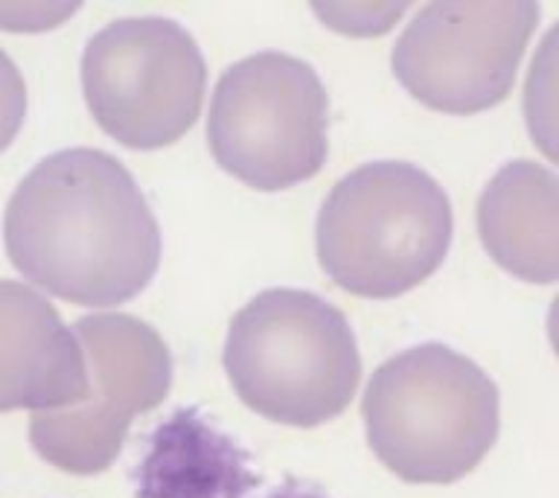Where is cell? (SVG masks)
Wrapping results in <instances>:
<instances>
[{
	"label": "cell",
	"instance_id": "2e32d148",
	"mask_svg": "<svg viewBox=\"0 0 559 498\" xmlns=\"http://www.w3.org/2000/svg\"><path fill=\"white\" fill-rule=\"evenodd\" d=\"M262 498H330V496H323L321 489L309 487V484H304V481L286 478L280 487L269 489Z\"/></svg>",
	"mask_w": 559,
	"mask_h": 498
},
{
	"label": "cell",
	"instance_id": "7c38bea8",
	"mask_svg": "<svg viewBox=\"0 0 559 498\" xmlns=\"http://www.w3.org/2000/svg\"><path fill=\"white\" fill-rule=\"evenodd\" d=\"M522 111L533 146L550 164H559V21L536 47L524 82Z\"/></svg>",
	"mask_w": 559,
	"mask_h": 498
},
{
	"label": "cell",
	"instance_id": "9a60e30c",
	"mask_svg": "<svg viewBox=\"0 0 559 498\" xmlns=\"http://www.w3.org/2000/svg\"><path fill=\"white\" fill-rule=\"evenodd\" d=\"M76 9L79 7H0V29H12V33L52 29Z\"/></svg>",
	"mask_w": 559,
	"mask_h": 498
},
{
	"label": "cell",
	"instance_id": "9c48e42d",
	"mask_svg": "<svg viewBox=\"0 0 559 498\" xmlns=\"http://www.w3.org/2000/svg\"><path fill=\"white\" fill-rule=\"evenodd\" d=\"M85 349L35 288L0 280V411L73 408L87 396Z\"/></svg>",
	"mask_w": 559,
	"mask_h": 498
},
{
	"label": "cell",
	"instance_id": "4fadbf2b",
	"mask_svg": "<svg viewBox=\"0 0 559 498\" xmlns=\"http://www.w3.org/2000/svg\"><path fill=\"white\" fill-rule=\"evenodd\" d=\"M312 12L321 17L323 24L338 29L344 35H382L388 33L396 21H400L408 7L400 3V7H373V3H344V7H321L314 3Z\"/></svg>",
	"mask_w": 559,
	"mask_h": 498
},
{
	"label": "cell",
	"instance_id": "8992f818",
	"mask_svg": "<svg viewBox=\"0 0 559 498\" xmlns=\"http://www.w3.org/2000/svg\"><path fill=\"white\" fill-rule=\"evenodd\" d=\"M207 64L181 24L169 17H120L82 52V91L96 126L138 152L173 146L195 126Z\"/></svg>",
	"mask_w": 559,
	"mask_h": 498
},
{
	"label": "cell",
	"instance_id": "e0dca14e",
	"mask_svg": "<svg viewBox=\"0 0 559 498\" xmlns=\"http://www.w3.org/2000/svg\"><path fill=\"white\" fill-rule=\"evenodd\" d=\"M548 339H550V347L554 353L559 356V295L554 297V304L548 309Z\"/></svg>",
	"mask_w": 559,
	"mask_h": 498
},
{
	"label": "cell",
	"instance_id": "3957f363",
	"mask_svg": "<svg viewBox=\"0 0 559 498\" xmlns=\"http://www.w3.org/2000/svg\"><path fill=\"white\" fill-rule=\"evenodd\" d=\"M225 370L251 411L312 428L338 417L356 396L361 356L341 309L304 288H269L234 315Z\"/></svg>",
	"mask_w": 559,
	"mask_h": 498
},
{
	"label": "cell",
	"instance_id": "ba28073f",
	"mask_svg": "<svg viewBox=\"0 0 559 498\" xmlns=\"http://www.w3.org/2000/svg\"><path fill=\"white\" fill-rule=\"evenodd\" d=\"M539 15L533 0L428 3L396 38L393 76L435 111H489L513 91Z\"/></svg>",
	"mask_w": 559,
	"mask_h": 498
},
{
	"label": "cell",
	"instance_id": "277c9868",
	"mask_svg": "<svg viewBox=\"0 0 559 498\" xmlns=\"http://www.w3.org/2000/svg\"><path fill=\"white\" fill-rule=\"evenodd\" d=\"M454 218L419 166L376 161L344 175L318 213V260L349 295L391 300L443 265Z\"/></svg>",
	"mask_w": 559,
	"mask_h": 498
},
{
	"label": "cell",
	"instance_id": "7a4b0ae2",
	"mask_svg": "<svg viewBox=\"0 0 559 498\" xmlns=\"http://www.w3.org/2000/svg\"><path fill=\"white\" fill-rule=\"evenodd\" d=\"M367 443L408 484H454L496 446L498 388L445 344L402 349L376 367L361 402Z\"/></svg>",
	"mask_w": 559,
	"mask_h": 498
},
{
	"label": "cell",
	"instance_id": "5bb4252c",
	"mask_svg": "<svg viewBox=\"0 0 559 498\" xmlns=\"http://www.w3.org/2000/svg\"><path fill=\"white\" fill-rule=\"evenodd\" d=\"M26 120V82L7 52L0 50V152L12 146Z\"/></svg>",
	"mask_w": 559,
	"mask_h": 498
},
{
	"label": "cell",
	"instance_id": "8fae6325",
	"mask_svg": "<svg viewBox=\"0 0 559 498\" xmlns=\"http://www.w3.org/2000/svg\"><path fill=\"white\" fill-rule=\"evenodd\" d=\"M131 481L138 498H248L260 475L234 437L199 408H178L146 437Z\"/></svg>",
	"mask_w": 559,
	"mask_h": 498
},
{
	"label": "cell",
	"instance_id": "5b68a950",
	"mask_svg": "<svg viewBox=\"0 0 559 498\" xmlns=\"http://www.w3.org/2000/svg\"><path fill=\"white\" fill-rule=\"evenodd\" d=\"M216 164L253 190L277 192L321 173L330 152V99L309 61L265 50L218 79L207 117Z\"/></svg>",
	"mask_w": 559,
	"mask_h": 498
},
{
	"label": "cell",
	"instance_id": "30bf717a",
	"mask_svg": "<svg viewBox=\"0 0 559 498\" xmlns=\"http://www.w3.org/2000/svg\"><path fill=\"white\" fill-rule=\"evenodd\" d=\"M478 234L496 265L524 283L559 280V175L510 161L478 199Z\"/></svg>",
	"mask_w": 559,
	"mask_h": 498
},
{
	"label": "cell",
	"instance_id": "52a82bcc",
	"mask_svg": "<svg viewBox=\"0 0 559 498\" xmlns=\"http://www.w3.org/2000/svg\"><path fill=\"white\" fill-rule=\"evenodd\" d=\"M76 339L87 358V396L73 408L35 414L29 443L56 470L96 475L117 461L131 419L166 400L173 356L164 339L134 315L79 318Z\"/></svg>",
	"mask_w": 559,
	"mask_h": 498
},
{
	"label": "cell",
	"instance_id": "6da1fadb",
	"mask_svg": "<svg viewBox=\"0 0 559 498\" xmlns=\"http://www.w3.org/2000/svg\"><path fill=\"white\" fill-rule=\"evenodd\" d=\"M9 262L52 297L117 306L160 265L164 239L134 175L103 149H61L33 166L3 213Z\"/></svg>",
	"mask_w": 559,
	"mask_h": 498
}]
</instances>
